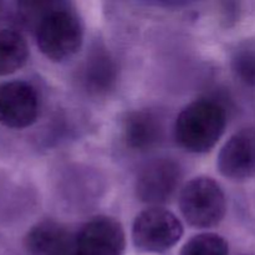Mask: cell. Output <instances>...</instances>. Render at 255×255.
<instances>
[{
    "label": "cell",
    "instance_id": "6da1fadb",
    "mask_svg": "<svg viewBox=\"0 0 255 255\" xmlns=\"http://www.w3.org/2000/svg\"><path fill=\"white\" fill-rule=\"evenodd\" d=\"M227 127L226 110L212 100H197L184 107L174 124L177 143L191 153L211 151Z\"/></svg>",
    "mask_w": 255,
    "mask_h": 255
},
{
    "label": "cell",
    "instance_id": "8fae6325",
    "mask_svg": "<svg viewBox=\"0 0 255 255\" xmlns=\"http://www.w3.org/2000/svg\"><path fill=\"white\" fill-rule=\"evenodd\" d=\"M29 59V46L21 32L0 29V76L16 72Z\"/></svg>",
    "mask_w": 255,
    "mask_h": 255
},
{
    "label": "cell",
    "instance_id": "5bb4252c",
    "mask_svg": "<svg viewBox=\"0 0 255 255\" xmlns=\"http://www.w3.org/2000/svg\"><path fill=\"white\" fill-rule=\"evenodd\" d=\"M236 76L243 84L255 87V50H242L232 61Z\"/></svg>",
    "mask_w": 255,
    "mask_h": 255
},
{
    "label": "cell",
    "instance_id": "5b68a950",
    "mask_svg": "<svg viewBox=\"0 0 255 255\" xmlns=\"http://www.w3.org/2000/svg\"><path fill=\"white\" fill-rule=\"evenodd\" d=\"M126 236L122 224L115 218H91L74 233L70 255H122Z\"/></svg>",
    "mask_w": 255,
    "mask_h": 255
},
{
    "label": "cell",
    "instance_id": "3957f363",
    "mask_svg": "<svg viewBox=\"0 0 255 255\" xmlns=\"http://www.w3.org/2000/svg\"><path fill=\"white\" fill-rule=\"evenodd\" d=\"M179 208L184 219L194 228H213L226 216V194L213 178L198 177L181 191Z\"/></svg>",
    "mask_w": 255,
    "mask_h": 255
},
{
    "label": "cell",
    "instance_id": "4fadbf2b",
    "mask_svg": "<svg viewBox=\"0 0 255 255\" xmlns=\"http://www.w3.org/2000/svg\"><path fill=\"white\" fill-rule=\"evenodd\" d=\"M229 247L223 237L216 233H202L189 239L179 255H228Z\"/></svg>",
    "mask_w": 255,
    "mask_h": 255
},
{
    "label": "cell",
    "instance_id": "30bf717a",
    "mask_svg": "<svg viewBox=\"0 0 255 255\" xmlns=\"http://www.w3.org/2000/svg\"><path fill=\"white\" fill-rule=\"evenodd\" d=\"M124 136L127 144L137 151H146L159 142L162 126L154 114L149 111H133L124 121Z\"/></svg>",
    "mask_w": 255,
    "mask_h": 255
},
{
    "label": "cell",
    "instance_id": "7a4b0ae2",
    "mask_svg": "<svg viewBox=\"0 0 255 255\" xmlns=\"http://www.w3.org/2000/svg\"><path fill=\"white\" fill-rule=\"evenodd\" d=\"M40 51L52 61L61 62L74 56L84 42V25L79 15L55 2L35 25Z\"/></svg>",
    "mask_w": 255,
    "mask_h": 255
},
{
    "label": "cell",
    "instance_id": "277c9868",
    "mask_svg": "<svg viewBox=\"0 0 255 255\" xmlns=\"http://www.w3.org/2000/svg\"><path fill=\"white\" fill-rule=\"evenodd\" d=\"M183 236V226L172 212L151 207L136 217L132 241L144 253H164L173 248Z\"/></svg>",
    "mask_w": 255,
    "mask_h": 255
},
{
    "label": "cell",
    "instance_id": "9c48e42d",
    "mask_svg": "<svg viewBox=\"0 0 255 255\" xmlns=\"http://www.w3.org/2000/svg\"><path fill=\"white\" fill-rule=\"evenodd\" d=\"M75 232L55 221L35 224L25 237V248L31 255H70Z\"/></svg>",
    "mask_w": 255,
    "mask_h": 255
},
{
    "label": "cell",
    "instance_id": "8992f818",
    "mask_svg": "<svg viewBox=\"0 0 255 255\" xmlns=\"http://www.w3.org/2000/svg\"><path fill=\"white\" fill-rule=\"evenodd\" d=\"M40 99L36 89L29 82L7 81L0 84V125L22 129L37 120Z\"/></svg>",
    "mask_w": 255,
    "mask_h": 255
},
{
    "label": "cell",
    "instance_id": "52a82bcc",
    "mask_svg": "<svg viewBox=\"0 0 255 255\" xmlns=\"http://www.w3.org/2000/svg\"><path fill=\"white\" fill-rule=\"evenodd\" d=\"M182 179V169L176 161L159 158L141 169L136 181L137 197L148 204H162L176 194Z\"/></svg>",
    "mask_w": 255,
    "mask_h": 255
},
{
    "label": "cell",
    "instance_id": "7c38bea8",
    "mask_svg": "<svg viewBox=\"0 0 255 255\" xmlns=\"http://www.w3.org/2000/svg\"><path fill=\"white\" fill-rule=\"evenodd\" d=\"M85 70V81L95 91L106 90L115 79L114 64L111 59L102 52L94 55V57L87 62Z\"/></svg>",
    "mask_w": 255,
    "mask_h": 255
},
{
    "label": "cell",
    "instance_id": "ba28073f",
    "mask_svg": "<svg viewBox=\"0 0 255 255\" xmlns=\"http://www.w3.org/2000/svg\"><path fill=\"white\" fill-rule=\"evenodd\" d=\"M222 176L232 181H246L255 176V131L242 129L222 147L217 161Z\"/></svg>",
    "mask_w": 255,
    "mask_h": 255
}]
</instances>
